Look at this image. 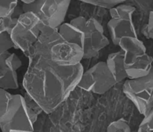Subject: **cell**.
Returning a JSON list of instances; mask_svg holds the SVG:
<instances>
[{"instance_id": "cell-1", "label": "cell", "mask_w": 153, "mask_h": 132, "mask_svg": "<svg viewBox=\"0 0 153 132\" xmlns=\"http://www.w3.org/2000/svg\"><path fill=\"white\" fill-rule=\"evenodd\" d=\"M28 60L22 86L43 112L52 113L77 88L84 71L83 66L80 63L64 67L42 56L31 57Z\"/></svg>"}, {"instance_id": "cell-2", "label": "cell", "mask_w": 153, "mask_h": 132, "mask_svg": "<svg viewBox=\"0 0 153 132\" xmlns=\"http://www.w3.org/2000/svg\"><path fill=\"white\" fill-rule=\"evenodd\" d=\"M118 46L123 52V64L127 79L144 77L152 71V57L146 53V46L137 37H122Z\"/></svg>"}, {"instance_id": "cell-3", "label": "cell", "mask_w": 153, "mask_h": 132, "mask_svg": "<svg viewBox=\"0 0 153 132\" xmlns=\"http://www.w3.org/2000/svg\"><path fill=\"white\" fill-rule=\"evenodd\" d=\"M72 0H34L30 4H22L23 12L31 11L43 25L58 28L64 22Z\"/></svg>"}, {"instance_id": "cell-4", "label": "cell", "mask_w": 153, "mask_h": 132, "mask_svg": "<svg viewBox=\"0 0 153 132\" xmlns=\"http://www.w3.org/2000/svg\"><path fill=\"white\" fill-rule=\"evenodd\" d=\"M41 25V21L34 13L23 12L19 15L16 25L10 32L15 49H20L27 58L40 34Z\"/></svg>"}, {"instance_id": "cell-5", "label": "cell", "mask_w": 153, "mask_h": 132, "mask_svg": "<svg viewBox=\"0 0 153 132\" xmlns=\"http://www.w3.org/2000/svg\"><path fill=\"white\" fill-rule=\"evenodd\" d=\"M0 130L1 132L34 131V123L22 95L12 94L5 113L0 117Z\"/></svg>"}, {"instance_id": "cell-6", "label": "cell", "mask_w": 153, "mask_h": 132, "mask_svg": "<svg viewBox=\"0 0 153 132\" xmlns=\"http://www.w3.org/2000/svg\"><path fill=\"white\" fill-rule=\"evenodd\" d=\"M123 90L143 116L153 110V71L144 77L126 80Z\"/></svg>"}, {"instance_id": "cell-7", "label": "cell", "mask_w": 153, "mask_h": 132, "mask_svg": "<svg viewBox=\"0 0 153 132\" xmlns=\"http://www.w3.org/2000/svg\"><path fill=\"white\" fill-rule=\"evenodd\" d=\"M117 83L105 61H100L88 70H84L77 88L96 94L105 93Z\"/></svg>"}, {"instance_id": "cell-8", "label": "cell", "mask_w": 153, "mask_h": 132, "mask_svg": "<svg viewBox=\"0 0 153 132\" xmlns=\"http://www.w3.org/2000/svg\"><path fill=\"white\" fill-rule=\"evenodd\" d=\"M83 59H91L97 56L100 51L110 43L104 34V28L95 18H86L83 23Z\"/></svg>"}, {"instance_id": "cell-9", "label": "cell", "mask_w": 153, "mask_h": 132, "mask_svg": "<svg viewBox=\"0 0 153 132\" xmlns=\"http://www.w3.org/2000/svg\"><path fill=\"white\" fill-rule=\"evenodd\" d=\"M49 58L58 65L71 67L82 62L83 60V50L76 43L62 40L52 46Z\"/></svg>"}, {"instance_id": "cell-10", "label": "cell", "mask_w": 153, "mask_h": 132, "mask_svg": "<svg viewBox=\"0 0 153 132\" xmlns=\"http://www.w3.org/2000/svg\"><path fill=\"white\" fill-rule=\"evenodd\" d=\"M64 39L58 32V28H52L42 23L40 34L37 40L31 47L28 58L35 56L49 58L50 50L56 43L61 42Z\"/></svg>"}, {"instance_id": "cell-11", "label": "cell", "mask_w": 153, "mask_h": 132, "mask_svg": "<svg viewBox=\"0 0 153 132\" xmlns=\"http://www.w3.org/2000/svg\"><path fill=\"white\" fill-rule=\"evenodd\" d=\"M107 26L112 43L116 46H118L120 40L122 37H137L132 17L111 18Z\"/></svg>"}, {"instance_id": "cell-12", "label": "cell", "mask_w": 153, "mask_h": 132, "mask_svg": "<svg viewBox=\"0 0 153 132\" xmlns=\"http://www.w3.org/2000/svg\"><path fill=\"white\" fill-rule=\"evenodd\" d=\"M108 68L114 77L117 83L123 82L127 79L123 64V52L120 50L113 52L108 56L105 61Z\"/></svg>"}, {"instance_id": "cell-13", "label": "cell", "mask_w": 153, "mask_h": 132, "mask_svg": "<svg viewBox=\"0 0 153 132\" xmlns=\"http://www.w3.org/2000/svg\"><path fill=\"white\" fill-rule=\"evenodd\" d=\"M22 13L23 11L22 10V7L19 8V6L17 5L12 14L7 16L0 17V31H7L10 34L12 29L17 22L18 17Z\"/></svg>"}, {"instance_id": "cell-14", "label": "cell", "mask_w": 153, "mask_h": 132, "mask_svg": "<svg viewBox=\"0 0 153 132\" xmlns=\"http://www.w3.org/2000/svg\"><path fill=\"white\" fill-rule=\"evenodd\" d=\"M0 88L7 90H16L19 88L18 75L16 71L6 69L4 76L0 79Z\"/></svg>"}, {"instance_id": "cell-15", "label": "cell", "mask_w": 153, "mask_h": 132, "mask_svg": "<svg viewBox=\"0 0 153 132\" xmlns=\"http://www.w3.org/2000/svg\"><path fill=\"white\" fill-rule=\"evenodd\" d=\"M135 7L129 4H117L114 7L109 9L111 18H122V17H132L133 13L135 12Z\"/></svg>"}, {"instance_id": "cell-16", "label": "cell", "mask_w": 153, "mask_h": 132, "mask_svg": "<svg viewBox=\"0 0 153 132\" xmlns=\"http://www.w3.org/2000/svg\"><path fill=\"white\" fill-rule=\"evenodd\" d=\"M22 96H23V99L24 102H25V106H26L27 109H28L30 118H31L33 123L34 124L36 122V121H37L39 115L42 112H43V110L40 107V105L26 92H25V93Z\"/></svg>"}, {"instance_id": "cell-17", "label": "cell", "mask_w": 153, "mask_h": 132, "mask_svg": "<svg viewBox=\"0 0 153 132\" xmlns=\"http://www.w3.org/2000/svg\"><path fill=\"white\" fill-rule=\"evenodd\" d=\"M78 1L109 10L117 4L124 3L127 0H78Z\"/></svg>"}, {"instance_id": "cell-18", "label": "cell", "mask_w": 153, "mask_h": 132, "mask_svg": "<svg viewBox=\"0 0 153 132\" xmlns=\"http://www.w3.org/2000/svg\"><path fill=\"white\" fill-rule=\"evenodd\" d=\"M107 132H131V130L128 122L121 118L109 124Z\"/></svg>"}, {"instance_id": "cell-19", "label": "cell", "mask_w": 153, "mask_h": 132, "mask_svg": "<svg viewBox=\"0 0 153 132\" xmlns=\"http://www.w3.org/2000/svg\"><path fill=\"white\" fill-rule=\"evenodd\" d=\"M19 0H0V17L12 14Z\"/></svg>"}, {"instance_id": "cell-20", "label": "cell", "mask_w": 153, "mask_h": 132, "mask_svg": "<svg viewBox=\"0 0 153 132\" xmlns=\"http://www.w3.org/2000/svg\"><path fill=\"white\" fill-rule=\"evenodd\" d=\"M15 49L14 43L12 40L10 33L0 31V53Z\"/></svg>"}, {"instance_id": "cell-21", "label": "cell", "mask_w": 153, "mask_h": 132, "mask_svg": "<svg viewBox=\"0 0 153 132\" xmlns=\"http://www.w3.org/2000/svg\"><path fill=\"white\" fill-rule=\"evenodd\" d=\"M137 132H153V110L145 115L139 125Z\"/></svg>"}, {"instance_id": "cell-22", "label": "cell", "mask_w": 153, "mask_h": 132, "mask_svg": "<svg viewBox=\"0 0 153 132\" xmlns=\"http://www.w3.org/2000/svg\"><path fill=\"white\" fill-rule=\"evenodd\" d=\"M11 96L12 94L7 90L0 88V117L5 113L8 108Z\"/></svg>"}, {"instance_id": "cell-23", "label": "cell", "mask_w": 153, "mask_h": 132, "mask_svg": "<svg viewBox=\"0 0 153 132\" xmlns=\"http://www.w3.org/2000/svg\"><path fill=\"white\" fill-rule=\"evenodd\" d=\"M143 34L146 39L153 38V12L150 11L149 14V19L143 29Z\"/></svg>"}, {"instance_id": "cell-24", "label": "cell", "mask_w": 153, "mask_h": 132, "mask_svg": "<svg viewBox=\"0 0 153 132\" xmlns=\"http://www.w3.org/2000/svg\"><path fill=\"white\" fill-rule=\"evenodd\" d=\"M22 2V4H30V3L33 2L34 0H20Z\"/></svg>"}, {"instance_id": "cell-25", "label": "cell", "mask_w": 153, "mask_h": 132, "mask_svg": "<svg viewBox=\"0 0 153 132\" xmlns=\"http://www.w3.org/2000/svg\"><path fill=\"white\" fill-rule=\"evenodd\" d=\"M4 76V72L3 71L2 69L0 67V79H1V78H2Z\"/></svg>"}]
</instances>
